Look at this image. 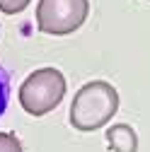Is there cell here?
<instances>
[{
	"label": "cell",
	"instance_id": "6da1fadb",
	"mask_svg": "<svg viewBox=\"0 0 150 152\" xmlns=\"http://www.w3.org/2000/svg\"><path fill=\"white\" fill-rule=\"evenodd\" d=\"M119 111V92L111 82L92 80L82 85L70 104V126L80 133H92L104 128Z\"/></svg>",
	"mask_w": 150,
	"mask_h": 152
},
{
	"label": "cell",
	"instance_id": "7a4b0ae2",
	"mask_svg": "<svg viewBox=\"0 0 150 152\" xmlns=\"http://www.w3.org/2000/svg\"><path fill=\"white\" fill-rule=\"evenodd\" d=\"M20 104L29 116H46L65 97V77L58 68H39L20 85Z\"/></svg>",
	"mask_w": 150,
	"mask_h": 152
},
{
	"label": "cell",
	"instance_id": "3957f363",
	"mask_svg": "<svg viewBox=\"0 0 150 152\" xmlns=\"http://www.w3.org/2000/svg\"><path fill=\"white\" fill-rule=\"evenodd\" d=\"M90 15V0H39L36 29L49 36H68L80 29Z\"/></svg>",
	"mask_w": 150,
	"mask_h": 152
},
{
	"label": "cell",
	"instance_id": "277c9868",
	"mask_svg": "<svg viewBox=\"0 0 150 152\" xmlns=\"http://www.w3.org/2000/svg\"><path fill=\"white\" fill-rule=\"evenodd\" d=\"M107 142L111 152H138V135L126 123H114L107 130Z\"/></svg>",
	"mask_w": 150,
	"mask_h": 152
},
{
	"label": "cell",
	"instance_id": "5b68a950",
	"mask_svg": "<svg viewBox=\"0 0 150 152\" xmlns=\"http://www.w3.org/2000/svg\"><path fill=\"white\" fill-rule=\"evenodd\" d=\"M0 152H24V150H22V142L15 133L0 130Z\"/></svg>",
	"mask_w": 150,
	"mask_h": 152
},
{
	"label": "cell",
	"instance_id": "8992f818",
	"mask_svg": "<svg viewBox=\"0 0 150 152\" xmlns=\"http://www.w3.org/2000/svg\"><path fill=\"white\" fill-rule=\"evenodd\" d=\"M7 102H10V75L0 65V118H3V113L7 109Z\"/></svg>",
	"mask_w": 150,
	"mask_h": 152
},
{
	"label": "cell",
	"instance_id": "52a82bcc",
	"mask_svg": "<svg viewBox=\"0 0 150 152\" xmlns=\"http://www.w3.org/2000/svg\"><path fill=\"white\" fill-rule=\"evenodd\" d=\"M32 0H0V12L3 15H20L29 7Z\"/></svg>",
	"mask_w": 150,
	"mask_h": 152
},
{
	"label": "cell",
	"instance_id": "ba28073f",
	"mask_svg": "<svg viewBox=\"0 0 150 152\" xmlns=\"http://www.w3.org/2000/svg\"><path fill=\"white\" fill-rule=\"evenodd\" d=\"M148 3H150V0H148Z\"/></svg>",
	"mask_w": 150,
	"mask_h": 152
}]
</instances>
